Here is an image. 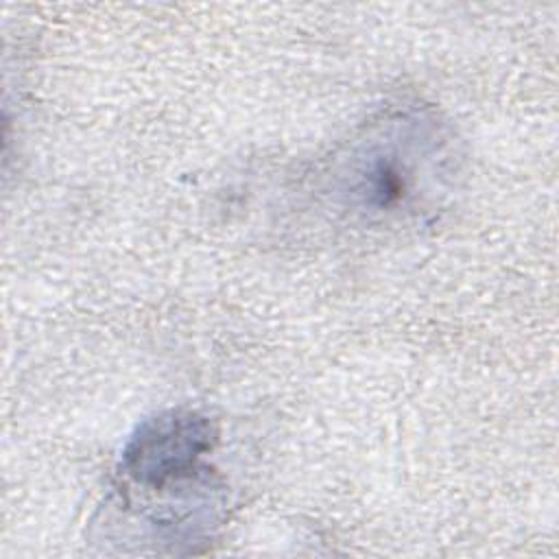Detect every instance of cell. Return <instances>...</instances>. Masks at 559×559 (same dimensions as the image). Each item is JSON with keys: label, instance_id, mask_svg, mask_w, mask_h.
<instances>
[{"label": "cell", "instance_id": "1", "mask_svg": "<svg viewBox=\"0 0 559 559\" xmlns=\"http://www.w3.org/2000/svg\"><path fill=\"white\" fill-rule=\"evenodd\" d=\"M445 133L424 111L404 109L369 124L332 166V197L343 210L384 221L421 210L445 175Z\"/></svg>", "mask_w": 559, "mask_h": 559}, {"label": "cell", "instance_id": "2", "mask_svg": "<svg viewBox=\"0 0 559 559\" xmlns=\"http://www.w3.org/2000/svg\"><path fill=\"white\" fill-rule=\"evenodd\" d=\"M218 441L216 424L192 408L144 419L122 448L120 474L129 491H159L207 474L205 456Z\"/></svg>", "mask_w": 559, "mask_h": 559}]
</instances>
